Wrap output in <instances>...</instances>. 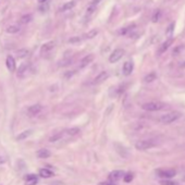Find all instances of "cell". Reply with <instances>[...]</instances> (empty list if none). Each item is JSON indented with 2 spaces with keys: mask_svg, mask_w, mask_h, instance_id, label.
I'll return each instance as SVG.
<instances>
[{
  "mask_svg": "<svg viewBox=\"0 0 185 185\" xmlns=\"http://www.w3.org/2000/svg\"><path fill=\"white\" fill-rule=\"evenodd\" d=\"M180 117L181 113H179L176 111L169 112V113H166V115H163L160 118V121L162 122L163 124H170V123H173V122H176V120L180 119Z\"/></svg>",
  "mask_w": 185,
  "mask_h": 185,
  "instance_id": "cell-1",
  "label": "cell"
},
{
  "mask_svg": "<svg viewBox=\"0 0 185 185\" xmlns=\"http://www.w3.org/2000/svg\"><path fill=\"white\" fill-rule=\"evenodd\" d=\"M153 146H156V142L153 139H142L135 143V148L138 150H147Z\"/></svg>",
  "mask_w": 185,
  "mask_h": 185,
  "instance_id": "cell-2",
  "label": "cell"
},
{
  "mask_svg": "<svg viewBox=\"0 0 185 185\" xmlns=\"http://www.w3.org/2000/svg\"><path fill=\"white\" fill-rule=\"evenodd\" d=\"M163 104L159 101H151V102H146L142 106L145 111H159L163 108Z\"/></svg>",
  "mask_w": 185,
  "mask_h": 185,
  "instance_id": "cell-3",
  "label": "cell"
},
{
  "mask_svg": "<svg viewBox=\"0 0 185 185\" xmlns=\"http://www.w3.org/2000/svg\"><path fill=\"white\" fill-rule=\"evenodd\" d=\"M123 56H124V50H123V49H121V48L115 49V50L110 55L109 62L110 63H115V62H118Z\"/></svg>",
  "mask_w": 185,
  "mask_h": 185,
  "instance_id": "cell-4",
  "label": "cell"
},
{
  "mask_svg": "<svg viewBox=\"0 0 185 185\" xmlns=\"http://www.w3.org/2000/svg\"><path fill=\"white\" fill-rule=\"evenodd\" d=\"M176 174V170H173V169H169V170H160L158 171V176L160 178H163V179H171V178H174Z\"/></svg>",
  "mask_w": 185,
  "mask_h": 185,
  "instance_id": "cell-5",
  "label": "cell"
},
{
  "mask_svg": "<svg viewBox=\"0 0 185 185\" xmlns=\"http://www.w3.org/2000/svg\"><path fill=\"white\" fill-rule=\"evenodd\" d=\"M124 171H122V170H115V171H112L111 173L109 174V179L112 181V182L115 183V181L120 180V179H122L123 176H124Z\"/></svg>",
  "mask_w": 185,
  "mask_h": 185,
  "instance_id": "cell-6",
  "label": "cell"
},
{
  "mask_svg": "<svg viewBox=\"0 0 185 185\" xmlns=\"http://www.w3.org/2000/svg\"><path fill=\"white\" fill-rule=\"evenodd\" d=\"M133 69H134V64H133V62H131V61H126L124 64H123V68H122V72H123V74L124 75H130V74L133 72Z\"/></svg>",
  "mask_w": 185,
  "mask_h": 185,
  "instance_id": "cell-7",
  "label": "cell"
},
{
  "mask_svg": "<svg viewBox=\"0 0 185 185\" xmlns=\"http://www.w3.org/2000/svg\"><path fill=\"white\" fill-rule=\"evenodd\" d=\"M42 110H43V106L37 104V105L31 106V107L28 108V110H27V112H28V115H38Z\"/></svg>",
  "mask_w": 185,
  "mask_h": 185,
  "instance_id": "cell-8",
  "label": "cell"
},
{
  "mask_svg": "<svg viewBox=\"0 0 185 185\" xmlns=\"http://www.w3.org/2000/svg\"><path fill=\"white\" fill-rule=\"evenodd\" d=\"M94 58H95V57H94V55H87V56H85L83 59H82V60H81L80 68L83 69V68H85V66H87L88 64L90 63V62H92Z\"/></svg>",
  "mask_w": 185,
  "mask_h": 185,
  "instance_id": "cell-9",
  "label": "cell"
},
{
  "mask_svg": "<svg viewBox=\"0 0 185 185\" xmlns=\"http://www.w3.org/2000/svg\"><path fill=\"white\" fill-rule=\"evenodd\" d=\"M6 64H7V68L10 72H14L15 71V60L12 56H8L7 60H6Z\"/></svg>",
  "mask_w": 185,
  "mask_h": 185,
  "instance_id": "cell-10",
  "label": "cell"
},
{
  "mask_svg": "<svg viewBox=\"0 0 185 185\" xmlns=\"http://www.w3.org/2000/svg\"><path fill=\"white\" fill-rule=\"evenodd\" d=\"M108 76H109L108 72L104 71V72L99 73V74H98V75L95 77V80H94V84H100V83H102V82H105V81L108 78Z\"/></svg>",
  "mask_w": 185,
  "mask_h": 185,
  "instance_id": "cell-11",
  "label": "cell"
},
{
  "mask_svg": "<svg viewBox=\"0 0 185 185\" xmlns=\"http://www.w3.org/2000/svg\"><path fill=\"white\" fill-rule=\"evenodd\" d=\"M55 46H56V42L51 40V42H48V43H46V44L43 45L42 48H40V51H42V54H44V52H49V51L52 50V49L55 48Z\"/></svg>",
  "mask_w": 185,
  "mask_h": 185,
  "instance_id": "cell-12",
  "label": "cell"
},
{
  "mask_svg": "<svg viewBox=\"0 0 185 185\" xmlns=\"http://www.w3.org/2000/svg\"><path fill=\"white\" fill-rule=\"evenodd\" d=\"M36 155H37V157H38V158L46 159V158H49V157H50L51 153H50V151H49L48 149L42 148V149H39V150H37Z\"/></svg>",
  "mask_w": 185,
  "mask_h": 185,
  "instance_id": "cell-13",
  "label": "cell"
},
{
  "mask_svg": "<svg viewBox=\"0 0 185 185\" xmlns=\"http://www.w3.org/2000/svg\"><path fill=\"white\" fill-rule=\"evenodd\" d=\"M172 43H173L172 39H168V40H166V42L163 43V44L160 46V48H159V50H158V54L160 55V54H163V52H166V51L169 49V47L171 46Z\"/></svg>",
  "mask_w": 185,
  "mask_h": 185,
  "instance_id": "cell-14",
  "label": "cell"
},
{
  "mask_svg": "<svg viewBox=\"0 0 185 185\" xmlns=\"http://www.w3.org/2000/svg\"><path fill=\"white\" fill-rule=\"evenodd\" d=\"M32 132H33L32 130H26V131L21 132V133L17 136V141H24V139H26L29 135L32 134Z\"/></svg>",
  "mask_w": 185,
  "mask_h": 185,
  "instance_id": "cell-15",
  "label": "cell"
},
{
  "mask_svg": "<svg viewBox=\"0 0 185 185\" xmlns=\"http://www.w3.org/2000/svg\"><path fill=\"white\" fill-rule=\"evenodd\" d=\"M39 176H42V178L48 179L54 176V173H52V171L49 170V169H40V170H39Z\"/></svg>",
  "mask_w": 185,
  "mask_h": 185,
  "instance_id": "cell-16",
  "label": "cell"
},
{
  "mask_svg": "<svg viewBox=\"0 0 185 185\" xmlns=\"http://www.w3.org/2000/svg\"><path fill=\"white\" fill-rule=\"evenodd\" d=\"M25 180H26V185H36L37 183V178L35 174H28L25 176Z\"/></svg>",
  "mask_w": 185,
  "mask_h": 185,
  "instance_id": "cell-17",
  "label": "cell"
},
{
  "mask_svg": "<svg viewBox=\"0 0 185 185\" xmlns=\"http://www.w3.org/2000/svg\"><path fill=\"white\" fill-rule=\"evenodd\" d=\"M28 54H29V51L27 50V49L23 48V49H20V50L17 51V57L20 59H23V58H25V57L28 56Z\"/></svg>",
  "mask_w": 185,
  "mask_h": 185,
  "instance_id": "cell-18",
  "label": "cell"
},
{
  "mask_svg": "<svg viewBox=\"0 0 185 185\" xmlns=\"http://www.w3.org/2000/svg\"><path fill=\"white\" fill-rule=\"evenodd\" d=\"M156 77H157V74L153 72V73L147 74V75L145 76V78H144V81H145L146 83H150V82H153V81L156 80Z\"/></svg>",
  "mask_w": 185,
  "mask_h": 185,
  "instance_id": "cell-19",
  "label": "cell"
},
{
  "mask_svg": "<svg viewBox=\"0 0 185 185\" xmlns=\"http://www.w3.org/2000/svg\"><path fill=\"white\" fill-rule=\"evenodd\" d=\"M75 6V1H69V2L64 3L61 8V11H66V10H70Z\"/></svg>",
  "mask_w": 185,
  "mask_h": 185,
  "instance_id": "cell-20",
  "label": "cell"
},
{
  "mask_svg": "<svg viewBox=\"0 0 185 185\" xmlns=\"http://www.w3.org/2000/svg\"><path fill=\"white\" fill-rule=\"evenodd\" d=\"M66 134L68 135H71V136H74V135H77L78 133L81 132V130L78 127H72V129H69L66 130Z\"/></svg>",
  "mask_w": 185,
  "mask_h": 185,
  "instance_id": "cell-21",
  "label": "cell"
},
{
  "mask_svg": "<svg viewBox=\"0 0 185 185\" xmlns=\"http://www.w3.org/2000/svg\"><path fill=\"white\" fill-rule=\"evenodd\" d=\"M31 21H32V15L31 14H24L21 17V20H20V22L22 23V24H27V23H29Z\"/></svg>",
  "mask_w": 185,
  "mask_h": 185,
  "instance_id": "cell-22",
  "label": "cell"
},
{
  "mask_svg": "<svg viewBox=\"0 0 185 185\" xmlns=\"http://www.w3.org/2000/svg\"><path fill=\"white\" fill-rule=\"evenodd\" d=\"M17 32H20V27L17 25H11L7 28V33H9V34H15Z\"/></svg>",
  "mask_w": 185,
  "mask_h": 185,
  "instance_id": "cell-23",
  "label": "cell"
},
{
  "mask_svg": "<svg viewBox=\"0 0 185 185\" xmlns=\"http://www.w3.org/2000/svg\"><path fill=\"white\" fill-rule=\"evenodd\" d=\"M26 71H27V64H25V63L21 64V66H20V68H19V71H17V75L22 76L23 74L26 72Z\"/></svg>",
  "mask_w": 185,
  "mask_h": 185,
  "instance_id": "cell-24",
  "label": "cell"
},
{
  "mask_svg": "<svg viewBox=\"0 0 185 185\" xmlns=\"http://www.w3.org/2000/svg\"><path fill=\"white\" fill-rule=\"evenodd\" d=\"M97 34H98V29H92V31H89V32L85 35V38L92 39V38H94L95 36H97Z\"/></svg>",
  "mask_w": 185,
  "mask_h": 185,
  "instance_id": "cell-25",
  "label": "cell"
},
{
  "mask_svg": "<svg viewBox=\"0 0 185 185\" xmlns=\"http://www.w3.org/2000/svg\"><path fill=\"white\" fill-rule=\"evenodd\" d=\"M161 17V12H160V10H157L156 12L153 13V19H151V21H153V23H157L159 21V19H160Z\"/></svg>",
  "mask_w": 185,
  "mask_h": 185,
  "instance_id": "cell-26",
  "label": "cell"
},
{
  "mask_svg": "<svg viewBox=\"0 0 185 185\" xmlns=\"http://www.w3.org/2000/svg\"><path fill=\"white\" fill-rule=\"evenodd\" d=\"M174 26H176V24H174V23H171V24L169 25L168 28H167V31H166L167 36H171V35H172L173 31H174Z\"/></svg>",
  "mask_w": 185,
  "mask_h": 185,
  "instance_id": "cell-27",
  "label": "cell"
},
{
  "mask_svg": "<svg viewBox=\"0 0 185 185\" xmlns=\"http://www.w3.org/2000/svg\"><path fill=\"white\" fill-rule=\"evenodd\" d=\"M82 39H81V37L78 36H75V37H71L70 39H69V43L70 44H77V43H80Z\"/></svg>",
  "mask_w": 185,
  "mask_h": 185,
  "instance_id": "cell-28",
  "label": "cell"
},
{
  "mask_svg": "<svg viewBox=\"0 0 185 185\" xmlns=\"http://www.w3.org/2000/svg\"><path fill=\"white\" fill-rule=\"evenodd\" d=\"M61 137H62V133H59V134H56V135H54V136H51L50 138H49V141H50L51 143H54V142L59 141Z\"/></svg>",
  "mask_w": 185,
  "mask_h": 185,
  "instance_id": "cell-29",
  "label": "cell"
},
{
  "mask_svg": "<svg viewBox=\"0 0 185 185\" xmlns=\"http://www.w3.org/2000/svg\"><path fill=\"white\" fill-rule=\"evenodd\" d=\"M133 174L132 173H127V174H124V176H123V180H124V182H126V183H129V182H131L132 180H133Z\"/></svg>",
  "mask_w": 185,
  "mask_h": 185,
  "instance_id": "cell-30",
  "label": "cell"
},
{
  "mask_svg": "<svg viewBox=\"0 0 185 185\" xmlns=\"http://www.w3.org/2000/svg\"><path fill=\"white\" fill-rule=\"evenodd\" d=\"M95 10H96V6L90 5V6H88L87 10H86V12H87V14H88V15H90V14H92V13L95 12Z\"/></svg>",
  "mask_w": 185,
  "mask_h": 185,
  "instance_id": "cell-31",
  "label": "cell"
},
{
  "mask_svg": "<svg viewBox=\"0 0 185 185\" xmlns=\"http://www.w3.org/2000/svg\"><path fill=\"white\" fill-rule=\"evenodd\" d=\"M161 185H176V182H171V181H161Z\"/></svg>",
  "mask_w": 185,
  "mask_h": 185,
  "instance_id": "cell-32",
  "label": "cell"
},
{
  "mask_svg": "<svg viewBox=\"0 0 185 185\" xmlns=\"http://www.w3.org/2000/svg\"><path fill=\"white\" fill-rule=\"evenodd\" d=\"M98 185H117V184H115L113 182H100Z\"/></svg>",
  "mask_w": 185,
  "mask_h": 185,
  "instance_id": "cell-33",
  "label": "cell"
},
{
  "mask_svg": "<svg viewBox=\"0 0 185 185\" xmlns=\"http://www.w3.org/2000/svg\"><path fill=\"white\" fill-rule=\"evenodd\" d=\"M100 1H101V0H92V6H97L98 3L100 2Z\"/></svg>",
  "mask_w": 185,
  "mask_h": 185,
  "instance_id": "cell-34",
  "label": "cell"
},
{
  "mask_svg": "<svg viewBox=\"0 0 185 185\" xmlns=\"http://www.w3.org/2000/svg\"><path fill=\"white\" fill-rule=\"evenodd\" d=\"M74 74V72H69V73H66V78H69L70 76H72Z\"/></svg>",
  "mask_w": 185,
  "mask_h": 185,
  "instance_id": "cell-35",
  "label": "cell"
},
{
  "mask_svg": "<svg viewBox=\"0 0 185 185\" xmlns=\"http://www.w3.org/2000/svg\"><path fill=\"white\" fill-rule=\"evenodd\" d=\"M5 162V159L2 158V157H0V164H1V163H3Z\"/></svg>",
  "mask_w": 185,
  "mask_h": 185,
  "instance_id": "cell-36",
  "label": "cell"
},
{
  "mask_svg": "<svg viewBox=\"0 0 185 185\" xmlns=\"http://www.w3.org/2000/svg\"><path fill=\"white\" fill-rule=\"evenodd\" d=\"M46 1L47 0H38V2H40V3H45Z\"/></svg>",
  "mask_w": 185,
  "mask_h": 185,
  "instance_id": "cell-37",
  "label": "cell"
},
{
  "mask_svg": "<svg viewBox=\"0 0 185 185\" xmlns=\"http://www.w3.org/2000/svg\"><path fill=\"white\" fill-rule=\"evenodd\" d=\"M181 68H185V61H184V62H183L182 64H181Z\"/></svg>",
  "mask_w": 185,
  "mask_h": 185,
  "instance_id": "cell-38",
  "label": "cell"
},
{
  "mask_svg": "<svg viewBox=\"0 0 185 185\" xmlns=\"http://www.w3.org/2000/svg\"><path fill=\"white\" fill-rule=\"evenodd\" d=\"M184 181H185V176H184Z\"/></svg>",
  "mask_w": 185,
  "mask_h": 185,
  "instance_id": "cell-39",
  "label": "cell"
}]
</instances>
